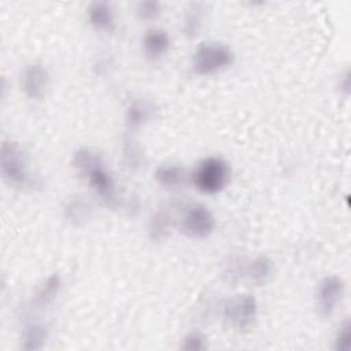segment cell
Instances as JSON below:
<instances>
[{"mask_svg": "<svg viewBox=\"0 0 351 351\" xmlns=\"http://www.w3.org/2000/svg\"><path fill=\"white\" fill-rule=\"evenodd\" d=\"M73 165L86 177L89 185L97 192V195H100L104 202H115L117 189L114 180L97 152H93L88 148L78 149L73 156Z\"/></svg>", "mask_w": 351, "mask_h": 351, "instance_id": "cell-1", "label": "cell"}, {"mask_svg": "<svg viewBox=\"0 0 351 351\" xmlns=\"http://www.w3.org/2000/svg\"><path fill=\"white\" fill-rule=\"evenodd\" d=\"M230 169L229 165L218 158L208 156L199 162L191 174L193 185L203 193L214 195L221 192L229 182Z\"/></svg>", "mask_w": 351, "mask_h": 351, "instance_id": "cell-2", "label": "cell"}, {"mask_svg": "<svg viewBox=\"0 0 351 351\" xmlns=\"http://www.w3.org/2000/svg\"><path fill=\"white\" fill-rule=\"evenodd\" d=\"M232 49L222 43H202L193 52L192 69L196 74H215L233 63Z\"/></svg>", "mask_w": 351, "mask_h": 351, "instance_id": "cell-3", "label": "cell"}, {"mask_svg": "<svg viewBox=\"0 0 351 351\" xmlns=\"http://www.w3.org/2000/svg\"><path fill=\"white\" fill-rule=\"evenodd\" d=\"M1 174L7 182L15 186L34 184L27 170L26 155L16 143L4 141L1 144Z\"/></svg>", "mask_w": 351, "mask_h": 351, "instance_id": "cell-4", "label": "cell"}, {"mask_svg": "<svg viewBox=\"0 0 351 351\" xmlns=\"http://www.w3.org/2000/svg\"><path fill=\"white\" fill-rule=\"evenodd\" d=\"M258 315V304L252 295L240 293L226 300L223 306V317L226 322L237 329L247 330L254 326Z\"/></svg>", "mask_w": 351, "mask_h": 351, "instance_id": "cell-5", "label": "cell"}, {"mask_svg": "<svg viewBox=\"0 0 351 351\" xmlns=\"http://www.w3.org/2000/svg\"><path fill=\"white\" fill-rule=\"evenodd\" d=\"M180 229L189 237L203 239L214 232L215 218L206 206L195 203L185 208L180 221Z\"/></svg>", "mask_w": 351, "mask_h": 351, "instance_id": "cell-6", "label": "cell"}, {"mask_svg": "<svg viewBox=\"0 0 351 351\" xmlns=\"http://www.w3.org/2000/svg\"><path fill=\"white\" fill-rule=\"evenodd\" d=\"M344 295V282L337 276H326L324 277L318 287L315 295L317 311L322 317H330L337 304L341 302Z\"/></svg>", "mask_w": 351, "mask_h": 351, "instance_id": "cell-7", "label": "cell"}, {"mask_svg": "<svg viewBox=\"0 0 351 351\" xmlns=\"http://www.w3.org/2000/svg\"><path fill=\"white\" fill-rule=\"evenodd\" d=\"M49 84V74L40 63H30L23 69L21 86L29 99L40 100L45 96Z\"/></svg>", "mask_w": 351, "mask_h": 351, "instance_id": "cell-8", "label": "cell"}, {"mask_svg": "<svg viewBox=\"0 0 351 351\" xmlns=\"http://www.w3.org/2000/svg\"><path fill=\"white\" fill-rule=\"evenodd\" d=\"M89 23L99 32H112L115 29V19L112 8L106 1H95L88 8Z\"/></svg>", "mask_w": 351, "mask_h": 351, "instance_id": "cell-9", "label": "cell"}, {"mask_svg": "<svg viewBox=\"0 0 351 351\" xmlns=\"http://www.w3.org/2000/svg\"><path fill=\"white\" fill-rule=\"evenodd\" d=\"M143 47H144V52L149 58H152V59L160 58L170 48V37H169L167 32H165L162 29H149L144 34Z\"/></svg>", "mask_w": 351, "mask_h": 351, "instance_id": "cell-10", "label": "cell"}, {"mask_svg": "<svg viewBox=\"0 0 351 351\" xmlns=\"http://www.w3.org/2000/svg\"><path fill=\"white\" fill-rule=\"evenodd\" d=\"M155 180L166 188H182L188 182V173L181 166L162 165L155 170Z\"/></svg>", "mask_w": 351, "mask_h": 351, "instance_id": "cell-11", "label": "cell"}, {"mask_svg": "<svg viewBox=\"0 0 351 351\" xmlns=\"http://www.w3.org/2000/svg\"><path fill=\"white\" fill-rule=\"evenodd\" d=\"M48 337V332L47 328L41 324H29L25 330H23V336H22V348L23 350H40L44 344L45 340Z\"/></svg>", "mask_w": 351, "mask_h": 351, "instance_id": "cell-12", "label": "cell"}, {"mask_svg": "<svg viewBox=\"0 0 351 351\" xmlns=\"http://www.w3.org/2000/svg\"><path fill=\"white\" fill-rule=\"evenodd\" d=\"M60 285H62V281H60V277L58 274L49 276L43 282L40 289L37 291V293L34 296V300H33L34 304L40 306V307L49 304L56 298V295L59 293Z\"/></svg>", "mask_w": 351, "mask_h": 351, "instance_id": "cell-13", "label": "cell"}, {"mask_svg": "<svg viewBox=\"0 0 351 351\" xmlns=\"http://www.w3.org/2000/svg\"><path fill=\"white\" fill-rule=\"evenodd\" d=\"M152 106L148 101L134 100L129 104L126 111V121L130 128H138L149 119L152 114Z\"/></svg>", "mask_w": 351, "mask_h": 351, "instance_id": "cell-14", "label": "cell"}, {"mask_svg": "<svg viewBox=\"0 0 351 351\" xmlns=\"http://www.w3.org/2000/svg\"><path fill=\"white\" fill-rule=\"evenodd\" d=\"M271 271H273V262L263 255L255 258L247 269V274L256 284H263L271 276Z\"/></svg>", "mask_w": 351, "mask_h": 351, "instance_id": "cell-15", "label": "cell"}, {"mask_svg": "<svg viewBox=\"0 0 351 351\" xmlns=\"http://www.w3.org/2000/svg\"><path fill=\"white\" fill-rule=\"evenodd\" d=\"M170 228V219L166 213H158L149 225V234L152 240H162L167 236Z\"/></svg>", "mask_w": 351, "mask_h": 351, "instance_id": "cell-16", "label": "cell"}, {"mask_svg": "<svg viewBox=\"0 0 351 351\" xmlns=\"http://www.w3.org/2000/svg\"><path fill=\"white\" fill-rule=\"evenodd\" d=\"M206 348H207L206 339L202 333H197V332H193L185 336L181 344V350H186V351H202Z\"/></svg>", "mask_w": 351, "mask_h": 351, "instance_id": "cell-17", "label": "cell"}, {"mask_svg": "<svg viewBox=\"0 0 351 351\" xmlns=\"http://www.w3.org/2000/svg\"><path fill=\"white\" fill-rule=\"evenodd\" d=\"M160 12L159 3L156 1H141L137 5V15L140 19L151 21L155 19Z\"/></svg>", "mask_w": 351, "mask_h": 351, "instance_id": "cell-18", "label": "cell"}, {"mask_svg": "<svg viewBox=\"0 0 351 351\" xmlns=\"http://www.w3.org/2000/svg\"><path fill=\"white\" fill-rule=\"evenodd\" d=\"M350 321H344V324L339 328L336 340H335V348L340 351H348L350 348Z\"/></svg>", "mask_w": 351, "mask_h": 351, "instance_id": "cell-19", "label": "cell"}, {"mask_svg": "<svg viewBox=\"0 0 351 351\" xmlns=\"http://www.w3.org/2000/svg\"><path fill=\"white\" fill-rule=\"evenodd\" d=\"M200 23H202L200 12H189L185 18V22H184L185 34H189V36L195 34L199 30Z\"/></svg>", "mask_w": 351, "mask_h": 351, "instance_id": "cell-20", "label": "cell"}]
</instances>
